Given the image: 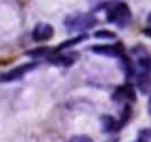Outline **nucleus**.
<instances>
[{"mask_svg": "<svg viewBox=\"0 0 151 142\" xmlns=\"http://www.w3.org/2000/svg\"><path fill=\"white\" fill-rule=\"evenodd\" d=\"M130 18H132V15H130L127 5H124L122 2H114L107 9V19L116 25L124 27V25H127Z\"/></svg>", "mask_w": 151, "mask_h": 142, "instance_id": "f257e3e1", "label": "nucleus"}, {"mask_svg": "<svg viewBox=\"0 0 151 142\" xmlns=\"http://www.w3.org/2000/svg\"><path fill=\"white\" fill-rule=\"evenodd\" d=\"M96 24V18L91 14H79V15H73L65 21V25L73 30V31H82L92 28Z\"/></svg>", "mask_w": 151, "mask_h": 142, "instance_id": "f03ea898", "label": "nucleus"}, {"mask_svg": "<svg viewBox=\"0 0 151 142\" xmlns=\"http://www.w3.org/2000/svg\"><path fill=\"white\" fill-rule=\"evenodd\" d=\"M91 50L98 55H107V56H122L124 49L122 44H99V46H92Z\"/></svg>", "mask_w": 151, "mask_h": 142, "instance_id": "7ed1b4c3", "label": "nucleus"}, {"mask_svg": "<svg viewBox=\"0 0 151 142\" xmlns=\"http://www.w3.org/2000/svg\"><path fill=\"white\" fill-rule=\"evenodd\" d=\"M52 36H53V27L50 24H46V22H39L33 30V39L36 42L49 40Z\"/></svg>", "mask_w": 151, "mask_h": 142, "instance_id": "20e7f679", "label": "nucleus"}, {"mask_svg": "<svg viewBox=\"0 0 151 142\" xmlns=\"http://www.w3.org/2000/svg\"><path fill=\"white\" fill-rule=\"evenodd\" d=\"M36 68V64H25V65H21L15 70H11L8 73L0 76V82H12V80H17V79H21L27 71Z\"/></svg>", "mask_w": 151, "mask_h": 142, "instance_id": "39448f33", "label": "nucleus"}, {"mask_svg": "<svg viewBox=\"0 0 151 142\" xmlns=\"http://www.w3.org/2000/svg\"><path fill=\"white\" fill-rule=\"evenodd\" d=\"M116 101H133L135 99V92L132 89V86L129 85H124L122 87H119L116 92H114V96H113Z\"/></svg>", "mask_w": 151, "mask_h": 142, "instance_id": "423d86ee", "label": "nucleus"}, {"mask_svg": "<svg viewBox=\"0 0 151 142\" xmlns=\"http://www.w3.org/2000/svg\"><path fill=\"white\" fill-rule=\"evenodd\" d=\"M136 85H138L139 90L144 92V93H148L151 90V77L147 71H142V73L136 77Z\"/></svg>", "mask_w": 151, "mask_h": 142, "instance_id": "0eeeda50", "label": "nucleus"}, {"mask_svg": "<svg viewBox=\"0 0 151 142\" xmlns=\"http://www.w3.org/2000/svg\"><path fill=\"white\" fill-rule=\"evenodd\" d=\"M86 39H88V36H79V37H76V39H73V40H67V42L61 43V44H59L58 47H55V49H53V52H59V50L65 49L67 46H74V44H77V43H80V42L86 40Z\"/></svg>", "mask_w": 151, "mask_h": 142, "instance_id": "6e6552de", "label": "nucleus"}, {"mask_svg": "<svg viewBox=\"0 0 151 142\" xmlns=\"http://www.w3.org/2000/svg\"><path fill=\"white\" fill-rule=\"evenodd\" d=\"M102 124H104V132H111L119 129V124L114 121V118L111 115H104L102 117Z\"/></svg>", "mask_w": 151, "mask_h": 142, "instance_id": "1a4fd4ad", "label": "nucleus"}, {"mask_svg": "<svg viewBox=\"0 0 151 142\" xmlns=\"http://www.w3.org/2000/svg\"><path fill=\"white\" fill-rule=\"evenodd\" d=\"M73 61L74 59H71V56H58V58H53L52 59V62L53 64H61V65H70V64H73Z\"/></svg>", "mask_w": 151, "mask_h": 142, "instance_id": "9d476101", "label": "nucleus"}, {"mask_svg": "<svg viewBox=\"0 0 151 142\" xmlns=\"http://www.w3.org/2000/svg\"><path fill=\"white\" fill-rule=\"evenodd\" d=\"M95 36L99 37V39H114L116 37V34L113 31H108V30H99V31L95 33Z\"/></svg>", "mask_w": 151, "mask_h": 142, "instance_id": "9b49d317", "label": "nucleus"}, {"mask_svg": "<svg viewBox=\"0 0 151 142\" xmlns=\"http://www.w3.org/2000/svg\"><path fill=\"white\" fill-rule=\"evenodd\" d=\"M70 142H92V139L86 135H76L70 139Z\"/></svg>", "mask_w": 151, "mask_h": 142, "instance_id": "f8f14e48", "label": "nucleus"}, {"mask_svg": "<svg viewBox=\"0 0 151 142\" xmlns=\"http://www.w3.org/2000/svg\"><path fill=\"white\" fill-rule=\"evenodd\" d=\"M141 138L150 141V139H151V129H144V130L141 132Z\"/></svg>", "mask_w": 151, "mask_h": 142, "instance_id": "ddd939ff", "label": "nucleus"}, {"mask_svg": "<svg viewBox=\"0 0 151 142\" xmlns=\"http://www.w3.org/2000/svg\"><path fill=\"white\" fill-rule=\"evenodd\" d=\"M144 33H145L148 37H151V27H150V28H145V30H144Z\"/></svg>", "mask_w": 151, "mask_h": 142, "instance_id": "4468645a", "label": "nucleus"}, {"mask_svg": "<svg viewBox=\"0 0 151 142\" xmlns=\"http://www.w3.org/2000/svg\"><path fill=\"white\" fill-rule=\"evenodd\" d=\"M135 142H148L147 139H144V138H139V139H136Z\"/></svg>", "mask_w": 151, "mask_h": 142, "instance_id": "2eb2a0df", "label": "nucleus"}, {"mask_svg": "<svg viewBox=\"0 0 151 142\" xmlns=\"http://www.w3.org/2000/svg\"><path fill=\"white\" fill-rule=\"evenodd\" d=\"M148 111L151 113V96H150V101H148Z\"/></svg>", "mask_w": 151, "mask_h": 142, "instance_id": "dca6fc26", "label": "nucleus"}, {"mask_svg": "<svg viewBox=\"0 0 151 142\" xmlns=\"http://www.w3.org/2000/svg\"><path fill=\"white\" fill-rule=\"evenodd\" d=\"M148 22H150V24H151V14H150V15H148Z\"/></svg>", "mask_w": 151, "mask_h": 142, "instance_id": "f3484780", "label": "nucleus"}, {"mask_svg": "<svg viewBox=\"0 0 151 142\" xmlns=\"http://www.w3.org/2000/svg\"><path fill=\"white\" fill-rule=\"evenodd\" d=\"M110 142H116V141H110Z\"/></svg>", "mask_w": 151, "mask_h": 142, "instance_id": "a211bd4d", "label": "nucleus"}]
</instances>
